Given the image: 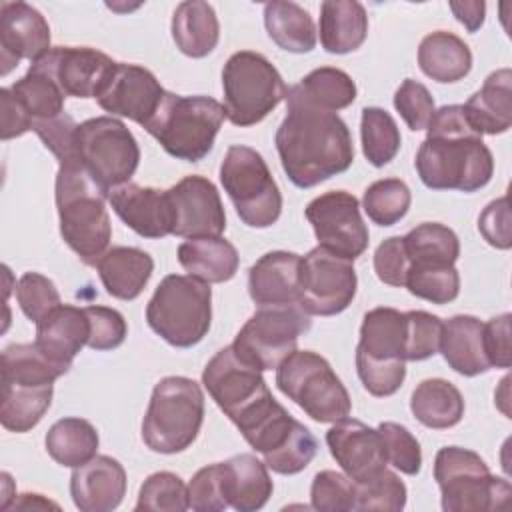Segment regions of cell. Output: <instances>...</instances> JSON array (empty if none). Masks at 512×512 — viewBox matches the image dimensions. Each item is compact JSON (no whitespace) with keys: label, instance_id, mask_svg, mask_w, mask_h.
I'll list each match as a JSON object with an SVG mask.
<instances>
[{"label":"cell","instance_id":"cell-1","mask_svg":"<svg viewBox=\"0 0 512 512\" xmlns=\"http://www.w3.org/2000/svg\"><path fill=\"white\" fill-rule=\"evenodd\" d=\"M274 144L282 170L298 188H312L354 162L352 134L336 114L316 108L290 90L286 94V116L280 122Z\"/></svg>","mask_w":512,"mask_h":512},{"label":"cell","instance_id":"cell-2","mask_svg":"<svg viewBox=\"0 0 512 512\" xmlns=\"http://www.w3.org/2000/svg\"><path fill=\"white\" fill-rule=\"evenodd\" d=\"M414 166L426 188L464 194L484 188L494 174L492 152L482 134L470 126L460 104H448L434 112Z\"/></svg>","mask_w":512,"mask_h":512},{"label":"cell","instance_id":"cell-3","mask_svg":"<svg viewBox=\"0 0 512 512\" xmlns=\"http://www.w3.org/2000/svg\"><path fill=\"white\" fill-rule=\"evenodd\" d=\"M54 198L62 240L86 266H96L112 238L108 194L74 162L58 166Z\"/></svg>","mask_w":512,"mask_h":512},{"label":"cell","instance_id":"cell-4","mask_svg":"<svg viewBox=\"0 0 512 512\" xmlns=\"http://www.w3.org/2000/svg\"><path fill=\"white\" fill-rule=\"evenodd\" d=\"M2 404L0 422L6 430L24 434L32 430L52 404L54 380L66 370L48 360L38 346L10 344L0 356Z\"/></svg>","mask_w":512,"mask_h":512},{"label":"cell","instance_id":"cell-5","mask_svg":"<svg viewBox=\"0 0 512 512\" xmlns=\"http://www.w3.org/2000/svg\"><path fill=\"white\" fill-rule=\"evenodd\" d=\"M204 420V392L186 376L162 378L150 396L142 420V440L158 454L184 452L196 438Z\"/></svg>","mask_w":512,"mask_h":512},{"label":"cell","instance_id":"cell-6","mask_svg":"<svg viewBox=\"0 0 512 512\" xmlns=\"http://www.w3.org/2000/svg\"><path fill=\"white\" fill-rule=\"evenodd\" d=\"M224 118V106L210 96L166 92L158 112L144 130L176 160L198 162L214 148Z\"/></svg>","mask_w":512,"mask_h":512},{"label":"cell","instance_id":"cell-7","mask_svg":"<svg viewBox=\"0 0 512 512\" xmlns=\"http://www.w3.org/2000/svg\"><path fill=\"white\" fill-rule=\"evenodd\" d=\"M146 322L170 346H196L212 324L210 284L184 274L164 276L148 300Z\"/></svg>","mask_w":512,"mask_h":512},{"label":"cell","instance_id":"cell-8","mask_svg":"<svg viewBox=\"0 0 512 512\" xmlns=\"http://www.w3.org/2000/svg\"><path fill=\"white\" fill-rule=\"evenodd\" d=\"M406 316L388 306L364 314L356 346V372L362 386L376 398L392 396L406 378Z\"/></svg>","mask_w":512,"mask_h":512},{"label":"cell","instance_id":"cell-9","mask_svg":"<svg viewBox=\"0 0 512 512\" xmlns=\"http://www.w3.org/2000/svg\"><path fill=\"white\" fill-rule=\"evenodd\" d=\"M434 480L446 512L500 510L512 494L506 478L494 476L476 452L460 446H444L436 452Z\"/></svg>","mask_w":512,"mask_h":512},{"label":"cell","instance_id":"cell-10","mask_svg":"<svg viewBox=\"0 0 512 512\" xmlns=\"http://www.w3.org/2000/svg\"><path fill=\"white\" fill-rule=\"evenodd\" d=\"M226 118L240 128L262 122L282 100L288 88L276 66L260 52H234L222 68Z\"/></svg>","mask_w":512,"mask_h":512},{"label":"cell","instance_id":"cell-11","mask_svg":"<svg viewBox=\"0 0 512 512\" xmlns=\"http://www.w3.org/2000/svg\"><path fill=\"white\" fill-rule=\"evenodd\" d=\"M276 386L320 424L338 422L352 410V400L330 362L312 350H294L276 368Z\"/></svg>","mask_w":512,"mask_h":512},{"label":"cell","instance_id":"cell-12","mask_svg":"<svg viewBox=\"0 0 512 512\" xmlns=\"http://www.w3.org/2000/svg\"><path fill=\"white\" fill-rule=\"evenodd\" d=\"M220 182L236 214L250 228H268L282 214V194L260 152L234 144L220 164Z\"/></svg>","mask_w":512,"mask_h":512},{"label":"cell","instance_id":"cell-13","mask_svg":"<svg viewBox=\"0 0 512 512\" xmlns=\"http://www.w3.org/2000/svg\"><path fill=\"white\" fill-rule=\"evenodd\" d=\"M76 156L90 178L110 196L128 184L140 162V146L126 124L114 116H96L78 124Z\"/></svg>","mask_w":512,"mask_h":512},{"label":"cell","instance_id":"cell-14","mask_svg":"<svg viewBox=\"0 0 512 512\" xmlns=\"http://www.w3.org/2000/svg\"><path fill=\"white\" fill-rule=\"evenodd\" d=\"M312 326L310 314L298 304L258 306V310L244 322L234 342V352L250 366L276 370L298 344V338Z\"/></svg>","mask_w":512,"mask_h":512},{"label":"cell","instance_id":"cell-15","mask_svg":"<svg viewBox=\"0 0 512 512\" xmlns=\"http://www.w3.org/2000/svg\"><path fill=\"white\" fill-rule=\"evenodd\" d=\"M358 288L354 262L322 246L302 258L298 306L310 316H336L344 312Z\"/></svg>","mask_w":512,"mask_h":512},{"label":"cell","instance_id":"cell-16","mask_svg":"<svg viewBox=\"0 0 512 512\" xmlns=\"http://www.w3.org/2000/svg\"><path fill=\"white\" fill-rule=\"evenodd\" d=\"M244 440L262 454L264 464L282 476L302 472L318 452L316 436L276 404L244 434Z\"/></svg>","mask_w":512,"mask_h":512},{"label":"cell","instance_id":"cell-17","mask_svg":"<svg viewBox=\"0 0 512 512\" xmlns=\"http://www.w3.org/2000/svg\"><path fill=\"white\" fill-rule=\"evenodd\" d=\"M318 246L336 256L356 260L368 248V228L360 214V202L346 190H330L308 202L304 210Z\"/></svg>","mask_w":512,"mask_h":512},{"label":"cell","instance_id":"cell-18","mask_svg":"<svg viewBox=\"0 0 512 512\" xmlns=\"http://www.w3.org/2000/svg\"><path fill=\"white\" fill-rule=\"evenodd\" d=\"M202 384L232 422L270 394L262 372L244 362L232 346H224L208 360L202 372Z\"/></svg>","mask_w":512,"mask_h":512},{"label":"cell","instance_id":"cell-19","mask_svg":"<svg viewBox=\"0 0 512 512\" xmlns=\"http://www.w3.org/2000/svg\"><path fill=\"white\" fill-rule=\"evenodd\" d=\"M164 96L166 90L148 68L116 62L96 100L110 116L134 120L144 128L158 112Z\"/></svg>","mask_w":512,"mask_h":512},{"label":"cell","instance_id":"cell-20","mask_svg":"<svg viewBox=\"0 0 512 512\" xmlns=\"http://www.w3.org/2000/svg\"><path fill=\"white\" fill-rule=\"evenodd\" d=\"M166 192L174 212V236H220L226 230V212L220 192L208 178L198 174L184 176Z\"/></svg>","mask_w":512,"mask_h":512},{"label":"cell","instance_id":"cell-21","mask_svg":"<svg viewBox=\"0 0 512 512\" xmlns=\"http://www.w3.org/2000/svg\"><path fill=\"white\" fill-rule=\"evenodd\" d=\"M66 96L96 98L116 62L90 46H52L36 60Z\"/></svg>","mask_w":512,"mask_h":512},{"label":"cell","instance_id":"cell-22","mask_svg":"<svg viewBox=\"0 0 512 512\" xmlns=\"http://www.w3.org/2000/svg\"><path fill=\"white\" fill-rule=\"evenodd\" d=\"M46 18L26 2L0 4V74L6 76L20 60L36 62L50 50Z\"/></svg>","mask_w":512,"mask_h":512},{"label":"cell","instance_id":"cell-23","mask_svg":"<svg viewBox=\"0 0 512 512\" xmlns=\"http://www.w3.org/2000/svg\"><path fill=\"white\" fill-rule=\"evenodd\" d=\"M326 444L340 468L354 482H362L386 468V450L378 428L356 418H342L326 432Z\"/></svg>","mask_w":512,"mask_h":512},{"label":"cell","instance_id":"cell-24","mask_svg":"<svg viewBox=\"0 0 512 512\" xmlns=\"http://www.w3.org/2000/svg\"><path fill=\"white\" fill-rule=\"evenodd\" d=\"M108 202L116 216L142 238H164L174 230V212L166 190L128 182L114 188Z\"/></svg>","mask_w":512,"mask_h":512},{"label":"cell","instance_id":"cell-25","mask_svg":"<svg viewBox=\"0 0 512 512\" xmlns=\"http://www.w3.org/2000/svg\"><path fill=\"white\" fill-rule=\"evenodd\" d=\"M126 494L124 466L104 454L76 466L70 476V496L80 512H110Z\"/></svg>","mask_w":512,"mask_h":512},{"label":"cell","instance_id":"cell-26","mask_svg":"<svg viewBox=\"0 0 512 512\" xmlns=\"http://www.w3.org/2000/svg\"><path fill=\"white\" fill-rule=\"evenodd\" d=\"M88 336L90 320L86 310L72 304H58L36 322L34 344L48 360L68 372L76 354L88 346Z\"/></svg>","mask_w":512,"mask_h":512},{"label":"cell","instance_id":"cell-27","mask_svg":"<svg viewBox=\"0 0 512 512\" xmlns=\"http://www.w3.org/2000/svg\"><path fill=\"white\" fill-rule=\"evenodd\" d=\"M302 256L272 250L260 256L248 270V294L258 306L298 304Z\"/></svg>","mask_w":512,"mask_h":512},{"label":"cell","instance_id":"cell-28","mask_svg":"<svg viewBox=\"0 0 512 512\" xmlns=\"http://www.w3.org/2000/svg\"><path fill=\"white\" fill-rule=\"evenodd\" d=\"M466 120L478 134H504L512 124V70L500 68L484 80L462 106Z\"/></svg>","mask_w":512,"mask_h":512},{"label":"cell","instance_id":"cell-29","mask_svg":"<svg viewBox=\"0 0 512 512\" xmlns=\"http://www.w3.org/2000/svg\"><path fill=\"white\" fill-rule=\"evenodd\" d=\"M106 292L118 300H134L146 288L154 260L148 252L134 246H112L96 264Z\"/></svg>","mask_w":512,"mask_h":512},{"label":"cell","instance_id":"cell-30","mask_svg":"<svg viewBox=\"0 0 512 512\" xmlns=\"http://www.w3.org/2000/svg\"><path fill=\"white\" fill-rule=\"evenodd\" d=\"M484 322L470 314H456L442 322L440 350L446 364L462 376H478L490 370L482 340Z\"/></svg>","mask_w":512,"mask_h":512},{"label":"cell","instance_id":"cell-31","mask_svg":"<svg viewBox=\"0 0 512 512\" xmlns=\"http://www.w3.org/2000/svg\"><path fill=\"white\" fill-rule=\"evenodd\" d=\"M176 254L188 276H194L206 284L232 280L240 264L238 250L222 236L188 238L178 246Z\"/></svg>","mask_w":512,"mask_h":512},{"label":"cell","instance_id":"cell-32","mask_svg":"<svg viewBox=\"0 0 512 512\" xmlns=\"http://www.w3.org/2000/svg\"><path fill=\"white\" fill-rule=\"evenodd\" d=\"M224 494L228 506L238 512H254L264 508L272 496V478L268 466L254 454H236L222 462Z\"/></svg>","mask_w":512,"mask_h":512},{"label":"cell","instance_id":"cell-33","mask_svg":"<svg viewBox=\"0 0 512 512\" xmlns=\"http://www.w3.org/2000/svg\"><path fill=\"white\" fill-rule=\"evenodd\" d=\"M320 44L328 54H350L368 36L366 8L356 0H324L320 4Z\"/></svg>","mask_w":512,"mask_h":512},{"label":"cell","instance_id":"cell-34","mask_svg":"<svg viewBox=\"0 0 512 512\" xmlns=\"http://www.w3.org/2000/svg\"><path fill=\"white\" fill-rule=\"evenodd\" d=\"M220 38V24L212 4L202 0L180 2L172 14V40L190 58L208 56Z\"/></svg>","mask_w":512,"mask_h":512},{"label":"cell","instance_id":"cell-35","mask_svg":"<svg viewBox=\"0 0 512 512\" xmlns=\"http://www.w3.org/2000/svg\"><path fill=\"white\" fill-rule=\"evenodd\" d=\"M418 66L434 82L452 84L470 74L472 52L460 36L436 30L422 38L418 46Z\"/></svg>","mask_w":512,"mask_h":512},{"label":"cell","instance_id":"cell-36","mask_svg":"<svg viewBox=\"0 0 512 512\" xmlns=\"http://www.w3.org/2000/svg\"><path fill=\"white\" fill-rule=\"evenodd\" d=\"M410 410L422 426L446 430L462 420L464 398L452 382L444 378H426L414 388Z\"/></svg>","mask_w":512,"mask_h":512},{"label":"cell","instance_id":"cell-37","mask_svg":"<svg viewBox=\"0 0 512 512\" xmlns=\"http://www.w3.org/2000/svg\"><path fill=\"white\" fill-rule=\"evenodd\" d=\"M264 28L270 40L292 54L312 52L316 46V26L308 10L296 2L264 4Z\"/></svg>","mask_w":512,"mask_h":512},{"label":"cell","instance_id":"cell-38","mask_svg":"<svg viewBox=\"0 0 512 512\" xmlns=\"http://www.w3.org/2000/svg\"><path fill=\"white\" fill-rule=\"evenodd\" d=\"M98 444V430L88 420L76 416L54 422L44 438L48 456L64 468H76L92 460L98 452Z\"/></svg>","mask_w":512,"mask_h":512},{"label":"cell","instance_id":"cell-39","mask_svg":"<svg viewBox=\"0 0 512 512\" xmlns=\"http://www.w3.org/2000/svg\"><path fill=\"white\" fill-rule=\"evenodd\" d=\"M402 238L410 268L454 266L460 256L456 232L440 222H422Z\"/></svg>","mask_w":512,"mask_h":512},{"label":"cell","instance_id":"cell-40","mask_svg":"<svg viewBox=\"0 0 512 512\" xmlns=\"http://www.w3.org/2000/svg\"><path fill=\"white\" fill-rule=\"evenodd\" d=\"M14 98L28 114L32 126L42 120H50L64 112L66 94L58 82L38 62H32L28 72L10 86Z\"/></svg>","mask_w":512,"mask_h":512},{"label":"cell","instance_id":"cell-41","mask_svg":"<svg viewBox=\"0 0 512 512\" xmlns=\"http://www.w3.org/2000/svg\"><path fill=\"white\" fill-rule=\"evenodd\" d=\"M288 90L300 100L328 112L348 108L356 100V84L350 74L332 66H322L308 72Z\"/></svg>","mask_w":512,"mask_h":512},{"label":"cell","instance_id":"cell-42","mask_svg":"<svg viewBox=\"0 0 512 512\" xmlns=\"http://www.w3.org/2000/svg\"><path fill=\"white\" fill-rule=\"evenodd\" d=\"M360 140L364 158L376 168L392 162L402 144L396 120L390 116V112L378 106L362 108Z\"/></svg>","mask_w":512,"mask_h":512},{"label":"cell","instance_id":"cell-43","mask_svg":"<svg viewBox=\"0 0 512 512\" xmlns=\"http://www.w3.org/2000/svg\"><path fill=\"white\" fill-rule=\"evenodd\" d=\"M412 202V192L400 178H382L372 182L362 196V208L378 226H394L400 222Z\"/></svg>","mask_w":512,"mask_h":512},{"label":"cell","instance_id":"cell-44","mask_svg":"<svg viewBox=\"0 0 512 512\" xmlns=\"http://www.w3.org/2000/svg\"><path fill=\"white\" fill-rule=\"evenodd\" d=\"M354 488V510L400 512L406 506V484L388 468L362 482H354Z\"/></svg>","mask_w":512,"mask_h":512},{"label":"cell","instance_id":"cell-45","mask_svg":"<svg viewBox=\"0 0 512 512\" xmlns=\"http://www.w3.org/2000/svg\"><path fill=\"white\" fill-rule=\"evenodd\" d=\"M190 508L188 486L174 472L150 474L138 492L134 510H156V512H184Z\"/></svg>","mask_w":512,"mask_h":512},{"label":"cell","instance_id":"cell-46","mask_svg":"<svg viewBox=\"0 0 512 512\" xmlns=\"http://www.w3.org/2000/svg\"><path fill=\"white\" fill-rule=\"evenodd\" d=\"M404 286L416 298L432 304H448L460 294V274L456 266L410 268Z\"/></svg>","mask_w":512,"mask_h":512},{"label":"cell","instance_id":"cell-47","mask_svg":"<svg viewBox=\"0 0 512 512\" xmlns=\"http://www.w3.org/2000/svg\"><path fill=\"white\" fill-rule=\"evenodd\" d=\"M406 316V340H404V358L406 362L428 360L440 350L442 320L436 314L426 310H410Z\"/></svg>","mask_w":512,"mask_h":512},{"label":"cell","instance_id":"cell-48","mask_svg":"<svg viewBox=\"0 0 512 512\" xmlns=\"http://www.w3.org/2000/svg\"><path fill=\"white\" fill-rule=\"evenodd\" d=\"M354 480L336 470H322L310 486V506L320 512L354 510Z\"/></svg>","mask_w":512,"mask_h":512},{"label":"cell","instance_id":"cell-49","mask_svg":"<svg viewBox=\"0 0 512 512\" xmlns=\"http://www.w3.org/2000/svg\"><path fill=\"white\" fill-rule=\"evenodd\" d=\"M378 432L384 442L388 464L402 474L416 476L422 468V450L416 436L406 426L396 422H380Z\"/></svg>","mask_w":512,"mask_h":512},{"label":"cell","instance_id":"cell-50","mask_svg":"<svg viewBox=\"0 0 512 512\" xmlns=\"http://www.w3.org/2000/svg\"><path fill=\"white\" fill-rule=\"evenodd\" d=\"M16 298L20 310L34 324L44 318L52 308L62 304L60 292L50 278L40 272H24L16 286Z\"/></svg>","mask_w":512,"mask_h":512},{"label":"cell","instance_id":"cell-51","mask_svg":"<svg viewBox=\"0 0 512 512\" xmlns=\"http://www.w3.org/2000/svg\"><path fill=\"white\" fill-rule=\"evenodd\" d=\"M394 108L412 132L426 130L428 122L436 112L432 94L422 82L414 78H406L398 86V90L394 92Z\"/></svg>","mask_w":512,"mask_h":512},{"label":"cell","instance_id":"cell-52","mask_svg":"<svg viewBox=\"0 0 512 512\" xmlns=\"http://www.w3.org/2000/svg\"><path fill=\"white\" fill-rule=\"evenodd\" d=\"M188 502L196 512H222L228 508L222 462L208 464L192 476L188 484Z\"/></svg>","mask_w":512,"mask_h":512},{"label":"cell","instance_id":"cell-53","mask_svg":"<svg viewBox=\"0 0 512 512\" xmlns=\"http://www.w3.org/2000/svg\"><path fill=\"white\" fill-rule=\"evenodd\" d=\"M76 130H78V124L66 112H62V114H58V116H54L50 120L36 122L32 126V132L38 134L42 144L56 156L60 166L62 164L78 162V156H76Z\"/></svg>","mask_w":512,"mask_h":512},{"label":"cell","instance_id":"cell-54","mask_svg":"<svg viewBox=\"0 0 512 512\" xmlns=\"http://www.w3.org/2000/svg\"><path fill=\"white\" fill-rule=\"evenodd\" d=\"M86 316L90 320V336H88V348L96 352L114 350L118 348L126 334L128 326L124 316L108 306H86Z\"/></svg>","mask_w":512,"mask_h":512},{"label":"cell","instance_id":"cell-55","mask_svg":"<svg viewBox=\"0 0 512 512\" xmlns=\"http://www.w3.org/2000/svg\"><path fill=\"white\" fill-rule=\"evenodd\" d=\"M408 268L410 262L402 236H390L378 244L374 252V272L380 282L394 288H402L406 284Z\"/></svg>","mask_w":512,"mask_h":512},{"label":"cell","instance_id":"cell-56","mask_svg":"<svg viewBox=\"0 0 512 512\" xmlns=\"http://www.w3.org/2000/svg\"><path fill=\"white\" fill-rule=\"evenodd\" d=\"M478 230L482 238L498 250H508L512 246L510 230V204L508 196L492 200L478 216Z\"/></svg>","mask_w":512,"mask_h":512},{"label":"cell","instance_id":"cell-57","mask_svg":"<svg viewBox=\"0 0 512 512\" xmlns=\"http://www.w3.org/2000/svg\"><path fill=\"white\" fill-rule=\"evenodd\" d=\"M510 314L504 312L500 316L484 322L482 340L484 352L490 368H510L512 364V348H510Z\"/></svg>","mask_w":512,"mask_h":512},{"label":"cell","instance_id":"cell-58","mask_svg":"<svg viewBox=\"0 0 512 512\" xmlns=\"http://www.w3.org/2000/svg\"><path fill=\"white\" fill-rule=\"evenodd\" d=\"M0 104H2V140L18 138L32 130V122L24 108L18 104L10 88H0Z\"/></svg>","mask_w":512,"mask_h":512},{"label":"cell","instance_id":"cell-59","mask_svg":"<svg viewBox=\"0 0 512 512\" xmlns=\"http://www.w3.org/2000/svg\"><path fill=\"white\" fill-rule=\"evenodd\" d=\"M454 18L468 30L476 32L484 24V14H486V4L482 0H472V2H450L448 4Z\"/></svg>","mask_w":512,"mask_h":512},{"label":"cell","instance_id":"cell-60","mask_svg":"<svg viewBox=\"0 0 512 512\" xmlns=\"http://www.w3.org/2000/svg\"><path fill=\"white\" fill-rule=\"evenodd\" d=\"M20 502H14V508H58V504L50 502V500H44L42 494H20Z\"/></svg>","mask_w":512,"mask_h":512}]
</instances>
